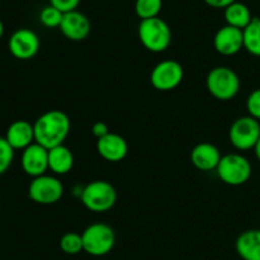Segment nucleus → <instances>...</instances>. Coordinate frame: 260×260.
<instances>
[{
	"label": "nucleus",
	"mask_w": 260,
	"mask_h": 260,
	"mask_svg": "<svg viewBox=\"0 0 260 260\" xmlns=\"http://www.w3.org/2000/svg\"><path fill=\"white\" fill-rule=\"evenodd\" d=\"M35 141L47 150L63 145L70 134L71 122L68 114L58 109H52L41 114L36 119Z\"/></svg>",
	"instance_id": "nucleus-1"
},
{
	"label": "nucleus",
	"mask_w": 260,
	"mask_h": 260,
	"mask_svg": "<svg viewBox=\"0 0 260 260\" xmlns=\"http://www.w3.org/2000/svg\"><path fill=\"white\" fill-rule=\"evenodd\" d=\"M139 38L141 45L150 52H164L172 43V29L159 17L145 19L139 25Z\"/></svg>",
	"instance_id": "nucleus-2"
},
{
	"label": "nucleus",
	"mask_w": 260,
	"mask_h": 260,
	"mask_svg": "<svg viewBox=\"0 0 260 260\" xmlns=\"http://www.w3.org/2000/svg\"><path fill=\"white\" fill-rule=\"evenodd\" d=\"M81 203L91 212L103 213L113 208L117 202V192L107 180H93L81 188Z\"/></svg>",
	"instance_id": "nucleus-3"
},
{
	"label": "nucleus",
	"mask_w": 260,
	"mask_h": 260,
	"mask_svg": "<svg viewBox=\"0 0 260 260\" xmlns=\"http://www.w3.org/2000/svg\"><path fill=\"white\" fill-rule=\"evenodd\" d=\"M208 93L218 101H230L240 90V79L233 69L217 66L208 73L206 79Z\"/></svg>",
	"instance_id": "nucleus-4"
},
{
	"label": "nucleus",
	"mask_w": 260,
	"mask_h": 260,
	"mask_svg": "<svg viewBox=\"0 0 260 260\" xmlns=\"http://www.w3.org/2000/svg\"><path fill=\"white\" fill-rule=\"evenodd\" d=\"M84 251L89 255L103 256L111 253L116 244V234L113 229L103 222L89 225L81 234Z\"/></svg>",
	"instance_id": "nucleus-5"
},
{
	"label": "nucleus",
	"mask_w": 260,
	"mask_h": 260,
	"mask_svg": "<svg viewBox=\"0 0 260 260\" xmlns=\"http://www.w3.org/2000/svg\"><path fill=\"white\" fill-rule=\"evenodd\" d=\"M216 173L221 182L228 185L238 187V185L245 184L250 179L253 168L245 156L234 152V154H228L221 157Z\"/></svg>",
	"instance_id": "nucleus-6"
},
{
	"label": "nucleus",
	"mask_w": 260,
	"mask_h": 260,
	"mask_svg": "<svg viewBox=\"0 0 260 260\" xmlns=\"http://www.w3.org/2000/svg\"><path fill=\"white\" fill-rule=\"evenodd\" d=\"M260 139V122L251 116L236 118L229 129V140L236 150L248 151L254 149Z\"/></svg>",
	"instance_id": "nucleus-7"
},
{
	"label": "nucleus",
	"mask_w": 260,
	"mask_h": 260,
	"mask_svg": "<svg viewBox=\"0 0 260 260\" xmlns=\"http://www.w3.org/2000/svg\"><path fill=\"white\" fill-rule=\"evenodd\" d=\"M63 185L60 179L53 175L43 174L33 178L28 187V196L30 200L38 205H55L60 202L63 196Z\"/></svg>",
	"instance_id": "nucleus-8"
},
{
	"label": "nucleus",
	"mask_w": 260,
	"mask_h": 260,
	"mask_svg": "<svg viewBox=\"0 0 260 260\" xmlns=\"http://www.w3.org/2000/svg\"><path fill=\"white\" fill-rule=\"evenodd\" d=\"M184 78L183 66L175 60H164L151 71L150 81L156 90L170 91L180 85Z\"/></svg>",
	"instance_id": "nucleus-9"
},
{
	"label": "nucleus",
	"mask_w": 260,
	"mask_h": 260,
	"mask_svg": "<svg viewBox=\"0 0 260 260\" xmlns=\"http://www.w3.org/2000/svg\"><path fill=\"white\" fill-rule=\"evenodd\" d=\"M40 37L28 28L17 29L9 38V52L18 60H30L40 51Z\"/></svg>",
	"instance_id": "nucleus-10"
},
{
	"label": "nucleus",
	"mask_w": 260,
	"mask_h": 260,
	"mask_svg": "<svg viewBox=\"0 0 260 260\" xmlns=\"http://www.w3.org/2000/svg\"><path fill=\"white\" fill-rule=\"evenodd\" d=\"M23 172L32 178L41 177L48 170V150L37 142L23 150L20 159Z\"/></svg>",
	"instance_id": "nucleus-11"
},
{
	"label": "nucleus",
	"mask_w": 260,
	"mask_h": 260,
	"mask_svg": "<svg viewBox=\"0 0 260 260\" xmlns=\"http://www.w3.org/2000/svg\"><path fill=\"white\" fill-rule=\"evenodd\" d=\"M215 50L222 56H233L244 48L243 30L231 25H223L213 38Z\"/></svg>",
	"instance_id": "nucleus-12"
},
{
	"label": "nucleus",
	"mask_w": 260,
	"mask_h": 260,
	"mask_svg": "<svg viewBox=\"0 0 260 260\" xmlns=\"http://www.w3.org/2000/svg\"><path fill=\"white\" fill-rule=\"evenodd\" d=\"M60 30L68 40L79 42V41H84L90 35L91 23L85 14L74 10V12L63 14Z\"/></svg>",
	"instance_id": "nucleus-13"
},
{
	"label": "nucleus",
	"mask_w": 260,
	"mask_h": 260,
	"mask_svg": "<svg viewBox=\"0 0 260 260\" xmlns=\"http://www.w3.org/2000/svg\"><path fill=\"white\" fill-rule=\"evenodd\" d=\"M96 151L107 161L118 162L127 156L128 144L121 135L109 132L96 141Z\"/></svg>",
	"instance_id": "nucleus-14"
},
{
	"label": "nucleus",
	"mask_w": 260,
	"mask_h": 260,
	"mask_svg": "<svg viewBox=\"0 0 260 260\" xmlns=\"http://www.w3.org/2000/svg\"><path fill=\"white\" fill-rule=\"evenodd\" d=\"M221 157L222 156H221L220 150L210 142H201L196 145L190 152L192 164L202 172H211V170L217 169Z\"/></svg>",
	"instance_id": "nucleus-15"
},
{
	"label": "nucleus",
	"mask_w": 260,
	"mask_h": 260,
	"mask_svg": "<svg viewBox=\"0 0 260 260\" xmlns=\"http://www.w3.org/2000/svg\"><path fill=\"white\" fill-rule=\"evenodd\" d=\"M5 139L14 150H24L35 144V127L24 119H18L9 124Z\"/></svg>",
	"instance_id": "nucleus-16"
},
{
	"label": "nucleus",
	"mask_w": 260,
	"mask_h": 260,
	"mask_svg": "<svg viewBox=\"0 0 260 260\" xmlns=\"http://www.w3.org/2000/svg\"><path fill=\"white\" fill-rule=\"evenodd\" d=\"M236 251L243 260H260V230H246L236 240Z\"/></svg>",
	"instance_id": "nucleus-17"
},
{
	"label": "nucleus",
	"mask_w": 260,
	"mask_h": 260,
	"mask_svg": "<svg viewBox=\"0 0 260 260\" xmlns=\"http://www.w3.org/2000/svg\"><path fill=\"white\" fill-rule=\"evenodd\" d=\"M74 167V155L69 147L60 145L48 150V170L56 175H65Z\"/></svg>",
	"instance_id": "nucleus-18"
},
{
	"label": "nucleus",
	"mask_w": 260,
	"mask_h": 260,
	"mask_svg": "<svg viewBox=\"0 0 260 260\" xmlns=\"http://www.w3.org/2000/svg\"><path fill=\"white\" fill-rule=\"evenodd\" d=\"M226 24L244 30L253 20L249 8L243 3L235 2L225 9Z\"/></svg>",
	"instance_id": "nucleus-19"
},
{
	"label": "nucleus",
	"mask_w": 260,
	"mask_h": 260,
	"mask_svg": "<svg viewBox=\"0 0 260 260\" xmlns=\"http://www.w3.org/2000/svg\"><path fill=\"white\" fill-rule=\"evenodd\" d=\"M244 48L253 56L260 57V18H253L243 30Z\"/></svg>",
	"instance_id": "nucleus-20"
},
{
	"label": "nucleus",
	"mask_w": 260,
	"mask_h": 260,
	"mask_svg": "<svg viewBox=\"0 0 260 260\" xmlns=\"http://www.w3.org/2000/svg\"><path fill=\"white\" fill-rule=\"evenodd\" d=\"M162 0H136L135 12L141 20L159 17L161 12Z\"/></svg>",
	"instance_id": "nucleus-21"
},
{
	"label": "nucleus",
	"mask_w": 260,
	"mask_h": 260,
	"mask_svg": "<svg viewBox=\"0 0 260 260\" xmlns=\"http://www.w3.org/2000/svg\"><path fill=\"white\" fill-rule=\"evenodd\" d=\"M60 249L68 255H76L84 251L83 238L78 233H66L60 239Z\"/></svg>",
	"instance_id": "nucleus-22"
},
{
	"label": "nucleus",
	"mask_w": 260,
	"mask_h": 260,
	"mask_svg": "<svg viewBox=\"0 0 260 260\" xmlns=\"http://www.w3.org/2000/svg\"><path fill=\"white\" fill-rule=\"evenodd\" d=\"M63 13L56 9L52 5L45 7L40 13V20L45 27L47 28H60L61 22H62Z\"/></svg>",
	"instance_id": "nucleus-23"
},
{
	"label": "nucleus",
	"mask_w": 260,
	"mask_h": 260,
	"mask_svg": "<svg viewBox=\"0 0 260 260\" xmlns=\"http://www.w3.org/2000/svg\"><path fill=\"white\" fill-rule=\"evenodd\" d=\"M13 159H14V149L10 146L5 137L0 136V175L9 169Z\"/></svg>",
	"instance_id": "nucleus-24"
},
{
	"label": "nucleus",
	"mask_w": 260,
	"mask_h": 260,
	"mask_svg": "<svg viewBox=\"0 0 260 260\" xmlns=\"http://www.w3.org/2000/svg\"><path fill=\"white\" fill-rule=\"evenodd\" d=\"M246 109H248L249 116L260 121V88L249 94L246 99Z\"/></svg>",
	"instance_id": "nucleus-25"
},
{
	"label": "nucleus",
	"mask_w": 260,
	"mask_h": 260,
	"mask_svg": "<svg viewBox=\"0 0 260 260\" xmlns=\"http://www.w3.org/2000/svg\"><path fill=\"white\" fill-rule=\"evenodd\" d=\"M79 4H80V0H50V5L55 7L63 14L76 10Z\"/></svg>",
	"instance_id": "nucleus-26"
},
{
	"label": "nucleus",
	"mask_w": 260,
	"mask_h": 260,
	"mask_svg": "<svg viewBox=\"0 0 260 260\" xmlns=\"http://www.w3.org/2000/svg\"><path fill=\"white\" fill-rule=\"evenodd\" d=\"M91 132H93L94 136L99 140L109 134V128L108 126H107V123H104V122L102 121H98L91 126Z\"/></svg>",
	"instance_id": "nucleus-27"
},
{
	"label": "nucleus",
	"mask_w": 260,
	"mask_h": 260,
	"mask_svg": "<svg viewBox=\"0 0 260 260\" xmlns=\"http://www.w3.org/2000/svg\"><path fill=\"white\" fill-rule=\"evenodd\" d=\"M235 2L236 0H205L206 4L212 8H217V9H226L229 5H231Z\"/></svg>",
	"instance_id": "nucleus-28"
},
{
	"label": "nucleus",
	"mask_w": 260,
	"mask_h": 260,
	"mask_svg": "<svg viewBox=\"0 0 260 260\" xmlns=\"http://www.w3.org/2000/svg\"><path fill=\"white\" fill-rule=\"evenodd\" d=\"M254 151H255V156H256V159H258L259 161H260V139H259L258 144H256V146L254 147Z\"/></svg>",
	"instance_id": "nucleus-29"
},
{
	"label": "nucleus",
	"mask_w": 260,
	"mask_h": 260,
	"mask_svg": "<svg viewBox=\"0 0 260 260\" xmlns=\"http://www.w3.org/2000/svg\"><path fill=\"white\" fill-rule=\"evenodd\" d=\"M3 35H4V24H3V22L0 20V38L3 37Z\"/></svg>",
	"instance_id": "nucleus-30"
}]
</instances>
